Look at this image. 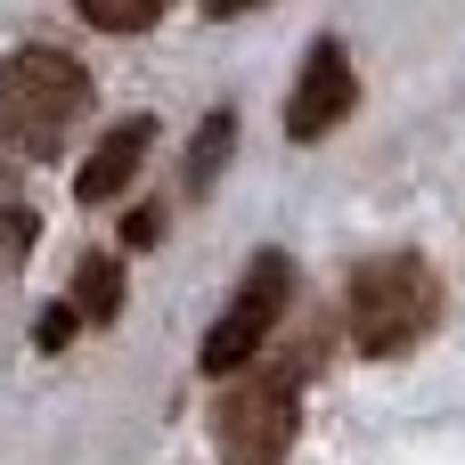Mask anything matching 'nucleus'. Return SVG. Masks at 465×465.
I'll return each mask as SVG.
<instances>
[{"label":"nucleus","instance_id":"obj_1","mask_svg":"<svg viewBox=\"0 0 465 465\" xmlns=\"http://www.w3.org/2000/svg\"><path fill=\"white\" fill-rule=\"evenodd\" d=\"M441 319V278L417 253H376L351 270V343L360 360H401L433 335Z\"/></svg>","mask_w":465,"mask_h":465},{"label":"nucleus","instance_id":"obj_2","mask_svg":"<svg viewBox=\"0 0 465 465\" xmlns=\"http://www.w3.org/2000/svg\"><path fill=\"white\" fill-rule=\"evenodd\" d=\"M90 106V74L65 57V49H16L0 57V131L16 155H49L74 114Z\"/></svg>","mask_w":465,"mask_h":465},{"label":"nucleus","instance_id":"obj_3","mask_svg":"<svg viewBox=\"0 0 465 465\" xmlns=\"http://www.w3.org/2000/svg\"><path fill=\"white\" fill-rule=\"evenodd\" d=\"M294 425H302L294 376H286V368H262V376L237 368V384H229L221 409H213V450H221V465H286Z\"/></svg>","mask_w":465,"mask_h":465},{"label":"nucleus","instance_id":"obj_4","mask_svg":"<svg viewBox=\"0 0 465 465\" xmlns=\"http://www.w3.org/2000/svg\"><path fill=\"white\" fill-rule=\"evenodd\" d=\"M286 294H294V262H286V253H253L245 286L229 294V311H221L213 335H204V376H237V368H253L262 343H270V327L286 319Z\"/></svg>","mask_w":465,"mask_h":465},{"label":"nucleus","instance_id":"obj_5","mask_svg":"<svg viewBox=\"0 0 465 465\" xmlns=\"http://www.w3.org/2000/svg\"><path fill=\"white\" fill-rule=\"evenodd\" d=\"M351 98H360V74H351L343 41H319V49L302 57V74H294V98H286V131H294V139H327V131L351 114Z\"/></svg>","mask_w":465,"mask_h":465},{"label":"nucleus","instance_id":"obj_6","mask_svg":"<svg viewBox=\"0 0 465 465\" xmlns=\"http://www.w3.org/2000/svg\"><path fill=\"white\" fill-rule=\"evenodd\" d=\"M147 147H155V123L147 114H131V123H114L98 147H90V163L74 172V196L82 204H114L131 180H139V163H147Z\"/></svg>","mask_w":465,"mask_h":465},{"label":"nucleus","instance_id":"obj_7","mask_svg":"<svg viewBox=\"0 0 465 465\" xmlns=\"http://www.w3.org/2000/svg\"><path fill=\"white\" fill-rule=\"evenodd\" d=\"M65 311H74V319H98V327H106V319L123 311V270L90 253V262L74 270V302H65Z\"/></svg>","mask_w":465,"mask_h":465},{"label":"nucleus","instance_id":"obj_8","mask_svg":"<svg viewBox=\"0 0 465 465\" xmlns=\"http://www.w3.org/2000/svg\"><path fill=\"white\" fill-rule=\"evenodd\" d=\"M237 147V114H204V131H196V147H188V196H204L213 180H221V155Z\"/></svg>","mask_w":465,"mask_h":465},{"label":"nucleus","instance_id":"obj_9","mask_svg":"<svg viewBox=\"0 0 465 465\" xmlns=\"http://www.w3.org/2000/svg\"><path fill=\"white\" fill-rule=\"evenodd\" d=\"M74 8H82L98 33H147V25H155L172 0H74Z\"/></svg>","mask_w":465,"mask_h":465},{"label":"nucleus","instance_id":"obj_10","mask_svg":"<svg viewBox=\"0 0 465 465\" xmlns=\"http://www.w3.org/2000/svg\"><path fill=\"white\" fill-rule=\"evenodd\" d=\"M33 229H41V221H33L25 204H8V213H0V270H8V262H16V253L33 245Z\"/></svg>","mask_w":465,"mask_h":465},{"label":"nucleus","instance_id":"obj_11","mask_svg":"<svg viewBox=\"0 0 465 465\" xmlns=\"http://www.w3.org/2000/svg\"><path fill=\"white\" fill-rule=\"evenodd\" d=\"M123 237H131V245H155V237H163V213H155V204H139V213L123 221Z\"/></svg>","mask_w":465,"mask_h":465},{"label":"nucleus","instance_id":"obj_12","mask_svg":"<svg viewBox=\"0 0 465 465\" xmlns=\"http://www.w3.org/2000/svg\"><path fill=\"white\" fill-rule=\"evenodd\" d=\"M65 335H74V311H49V319H41V351H57Z\"/></svg>","mask_w":465,"mask_h":465},{"label":"nucleus","instance_id":"obj_13","mask_svg":"<svg viewBox=\"0 0 465 465\" xmlns=\"http://www.w3.org/2000/svg\"><path fill=\"white\" fill-rule=\"evenodd\" d=\"M16 204V163H0V213Z\"/></svg>","mask_w":465,"mask_h":465},{"label":"nucleus","instance_id":"obj_14","mask_svg":"<svg viewBox=\"0 0 465 465\" xmlns=\"http://www.w3.org/2000/svg\"><path fill=\"white\" fill-rule=\"evenodd\" d=\"M213 16H237V8H262V0H204Z\"/></svg>","mask_w":465,"mask_h":465}]
</instances>
